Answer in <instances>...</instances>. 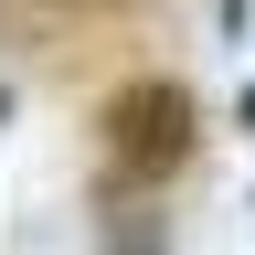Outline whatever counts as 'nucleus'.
<instances>
[{"label": "nucleus", "mask_w": 255, "mask_h": 255, "mask_svg": "<svg viewBox=\"0 0 255 255\" xmlns=\"http://www.w3.org/2000/svg\"><path fill=\"white\" fill-rule=\"evenodd\" d=\"M11 107H21V96H11V85H0V128H11Z\"/></svg>", "instance_id": "nucleus-4"}, {"label": "nucleus", "mask_w": 255, "mask_h": 255, "mask_svg": "<svg viewBox=\"0 0 255 255\" xmlns=\"http://www.w3.org/2000/svg\"><path fill=\"white\" fill-rule=\"evenodd\" d=\"M181 159H191V85L181 75L117 85L107 117H96V170H107V191H170Z\"/></svg>", "instance_id": "nucleus-1"}, {"label": "nucleus", "mask_w": 255, "mask_h": 255, "mask_svg": "<svg viewBox=\"0 0 255 255\" xmlns=\"http://www.w3.org/2000/svg\"><path fill=\"white\" fill-rule=\"evenodd\" d=\"M234 128H255V85H245V107H234Z\"/></svg>", "instance_id": "nucleus-3"}, {"label": "nucleus", "mask_w": 255, "mask_h": 255, "mask_svg": "<svg viewBox=\"0 0 255 255\" xmlns=\"http://www.w3.org/2000/svg\"><path fill=\"white\" fill-rule=\"evenodd\" d=\"M223 32H245V0H223Z\"/></svg>", "instance_id": "nucleus-2"}]
</instances>
